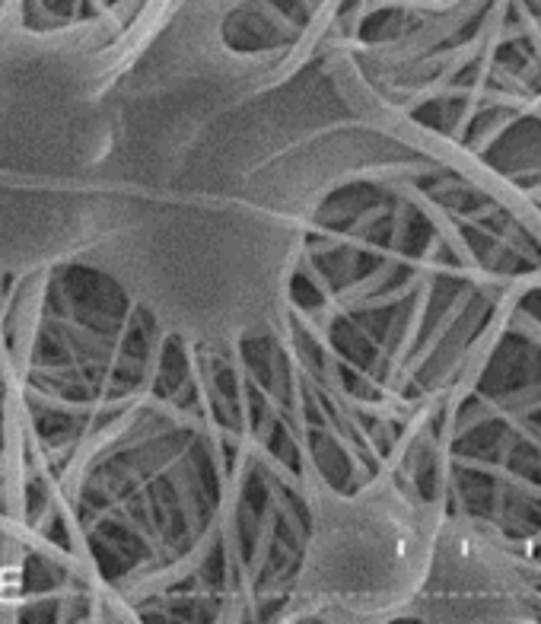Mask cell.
Listing matches in <instances>:
<instances>
[{
    "label": "cell",
    "instance_id": "6da1fadb",
    "mask_svg": "<svg viewBox=\"0 0 541 624\" xmlns=\"http://www.w3.org/2000/svg\"><path fill=\"white\" fill-rule=\"evenodd\" d=\"M446 484L487 567L541 593V274L506 306L475 363L449 392Z\"/></svg>",
    "mask_w": 541,
    "mask_h": 624
}]
</instances>
